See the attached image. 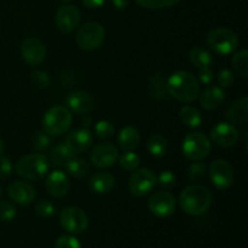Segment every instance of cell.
Returning <instances> with one entry per match:
<instances>
[{"label":"cell","instance_id":"cell-1","mask_svg":"<svg viewBox=\"0 0 248 248\" xmlns=\"http://www.w3.org/2000/svg\"><path fill=\"white\" fill-rule=\"evenodd\" d=\"M167 93L183 103L195 101L200 94V82L186 70H178L169 78L166 82Z\"/></svg>","mask_w":248,"mask_h":248},{"label":"cell","instance_id":"cell-2","mask_svg":"<svg viewBox=\"0 0 248 248\" xmlns=\"http://www.w3.org/2000/svg\"><path fill=\"white\" fill-rule=\"evenodd\" d=\"M181 208L189 216H201L210 210L212 194L207 186L195 184L186 186L179 196Z\"/></svg>","mask_w":248,"mask_h":248},{"label":"cell","instance_id":"cell-3","mask_svg":"<svg viewBox=\"0 0 248 248\" xmlns=\"http://www.w3.org/2000/svg\"><path fill=\"white\" fill-rule=\"evenodd\" d=\"M48 160L43 154H29L22 157L16 165V172L18 176L27 181H38L46 176L48 172Z\"/></svg>","mask_w":248,"mask_h":248},{"label":"cell","instance_id":"cell-4","mask_svg":"<svg viewBox=\"0 0 248 248\" xmlns=\"http://www.w3.org/2000/svg\"><path fill=\"white\" fill-rule=\"evenodd\" d=\"M72 114L64 106H55L48 109L43 118L44 132L51 136H61L69 130Z\"/></svg>","mask_w":248,"mask_h":248},{"label":"cell","instance_id":"cell-5","mask_svg":"<svg viewBox=\"0 0 248 248\" xmlns=\"http://www.w3.org/2000/svg\"><path fill=\"white\" fill-rule=\"evenodd\" d=\"M212 145L205 133L191 132L186 136L182 145L184 156L190 161H202L210 155Z\"/></svg>","mask_w":248,"mask_h":248},{"label":"cell","instance_id":"cell-6","mask_svg":"<svg viewBox=\"0 0 248 248\" xmlns=\"http://www.w3.org/2000/svg\"><path fill=\"white\" fill-rule=\"evenodd\" d=\"M207 45L216 53L230 55L234 52L239 45V38L232 31L228 28H216L207 35Z\"/></svg>","mask_w":248,"mask_h":248},{"label":"cell","instance_id":"cell-7","mask_svg":"<svg viewBox=\"0 0 248 248\" xmlns=\"http://www.w3.org/2000/svg\"><path fill=\"white\" fill-rule=\"evenodd\" d=\"M77 43L85 51L97 50L106 39L104 28L97 22H87L77 31Z\"/></svg>","mask_w":248,"mask_h":248},{"label":"cell","instance_id":"cell-8","mask_svg":"<svg viewBox=\"0 0 248 248\" xmlns=\"http://www.w3.org/2000/svg\"><path fill=\"white\" fill-rule=\"evenodd\" d=\"M60 223L65 232L73 235H79L86 232L89 227V217L81 208L68 206L61 212Z\"/></svg>","mask_w":248,"mask_h":248},{"label":"cell","instance_id":"cell-9","mask_svg":"<svg viewBox=\"0 0 248 248\" xmlns=\"http://www.w3.org/2000/svg\"><path fill=\"white\" fill-rule=\"evenodd\" d=\"M156 184V176L149 169H140L132 173L128 181V189L136 198L147 195Z\"/></svg>","mask_w":248,"mask_h":248},{"label":"cell","instance_id":"cell-10","mask_svg":"<svg viewBox=\"0 0 248 248\" xmlns=\"http://www.w3.org/2000/svg\"><path fill=\"white\" fill-rule=\"evenodd\" d=\"M176 206V199L169 191H156L148 201L150 212L159 218H167L173 215Z\"/></svg>","mask_w":248,"mask_h":248},{"label":"cell","instance_id":"cell-11","mask_svg":"<svg viewBox=\"0 0 248 248\" xmlns=\"http://www.w3.org/2000/svg\"><path fill=\"white\" fill-rule=\"evenodd\" d=\"M210 177L216 188L225 190L234 182V170L227 160H215L210 166Z\"/></svg>","mask_w":248,"mask_h":248},{"label":"cell","instance_id":"cell-12","mask_svg":"<svg viewBox=\"0 0 248 248\" xmlns=\"http://www.w3.org/2000/svg\"><path fill=\"white\" fill-rule=\"evenodd\" d=\"M21 55L24 62L31 67L41 64L46 58L45 44L38 38H27L21 44Z\"/></svg>","mask_w":248,"mask_h":248},{"label":"cell","instance_id":"cell-13","mask_svg":"<svg viewBox=\"0 0 248 248\" xmlns=\"http://www.w3.org/2000/svg\"><path fill=\"white\" fill-rule=\"evenodd\" d=\"M119 160V150L111 143H99L91 153V162L98 169H107L115 165Z\"/></svg>","mask_w":248,"mask_h":248},{"label":"cell","instance_id":"cell-14","mask_svg":"<svg viewBox=\"0 0 248 248\" xmlns=\"http://www.w3.org/2000/svg\"><path fill=\"white\" fill-rule=\"evenodd\" d=\"M240 138L239 130L234 125L220 123L211 131V140L220 148H230L237 143Z\"/></svg>","mask_w":248,"mask_h":248},{"label":"cell","instance_id":"cell-15","mask_svg":"<svg viewBox=\"0 0 248 248\" xmlns=\"http://www.w3.org/2000/svg\"><path fill=\"white\" fill-rule=\"evenodd\" d=\"M81 15L78 7L73 5H62L56 14V24L62 33H70L80 23Z\"/></svg>","mask_w":248,"mask_h":248},{"label":"cell","instance_id":"cell-16","mask_svg":"<svg viewBox=\"0 0 248 248\" xmlns=\"http://www.w3.org/2000/svg\"><path fill=\"white\" fill-rule=\"evenodd\" d=\"M46 191L56 199L64 198L70 188V182L67 174L61 170L51 172L45 181Z\"/></svg>","mask_w":248,"mask_h":248},{"label":"cell","instance_id":"cell-17","mask_svg":"<svg viewBox=\"0 0 248 248\" xmlns=\"http://www.w3.org/2000/svg\"><path fill=\"white\" fill-rule=\"evenodd\" d=\"M7 194L12 201L21 206L31 203L36 196L35 188L31 184L22 181L12 182L7 188Z\"/></svg>","mask_w":248,"mask_h":248},{"label":"cell","instance_id":"cell-18","mask_svg":"<svg viewBox=\"0 0 248 248\" xmlns=\"http://www.w3.org/2000/svg\"><path fill=\"white\" fill-rule=\"evenodd\" d=\"M93 143V137L87 128H79L65 137L64 144L72 150V153H82L86 152L91 148Z\"/></svg>","mask_w":248,"mask_h":248},{"label":"cell","instance_id":"cell-19","mask_svg":"<svg viewBox=\"0 0 248 248\" xmlns=\"http://www.w3.org/2000/svg\"><path fill=\"white\" fill-rule=\"evenodd\" d=\"M67 104L72 111L77 114H89L93 109L94 101L87 92L77 91L68 96Z\"/></svg>","mask_w":248,"mask_h":248},{"label":"cell","instance_id":"cell-20","mask_svg":"<svg viewBox=\"0 0 248 248\" xmlns=\"http://www.w3.org/2000/svg\"><path fill=\"white\" fill-rule=\"evenodd\" d=\"M224 91L218 86L210 87L200 94V104L206 110H216L224 103Z\"/></svg>","mask_w":248,"mask_h":248},{"label":"cell","instance_id":"cell-21","mask_svg":"<svg viewBox=\"0 0 248 248\" xmlns=\"http://www.w3.org/2000/svg\"><path fill=\"white\" fill-rule=\"evenodd\" d=\"M89 186L93 193L103 195V194H108L114 188L115 178L109 172H97L91 177Z\"/></svg>","mask_w":248,"mask_h":248},{"label":"cell","instance_id":"cell-22","mask_svg":"<svg viewBox=\"0 0 248 248\" xmlns=\"http://www.w3.org/2000/svg\"><path fill=\"white\" fill-rule=\"evenodd\" d=\"M227 118L236 125L245 126L248 124V98L239 99L230 106L227 111Z\"/></svg>","mask_w":248,"mask_h":248},{"label":"cell","instance_id":"cell-23","mask_svg":"<svg viewBox=\"0 0 248 248\" xmlns=\"http://www.w3.org/2000/svg\"><path fill=\"white\" fill-rule=\"evenodd\" d=\"M119 144H120L121 149H124L125 152H132L136 148L138 147L140 140V135L138 132L137 128L131 127V126H127V127L123 128L119 133Z\"/></svg>","mask_w":248,"mask_h":248},{"label":"cell","instance_id":"cell-24","mask_svg":"<svg viewBox=\"0 0 248 248\" xmlns=\"http://www.w3.org/2000/svg\"><path fill=\"white\" fill-rule=\"evenodd\" d=\"M148 91L152 98L155 101H165L167 97L166 82L161 73H154L149 77L148 81Z\"/></svg>","mask_w":248,"mask_h":248},{"label":"cell","instance_id":"cell-25","mask_svg":"<svg viewBox=\"0 0 248 248\" xmlns=\"http://www.w3.org/2000/svg\"><path fill=\"white\" fill-rule=\"evenodd\" d=\"M73 155H74V153H72V150L64 143H61V144L56 145L52 152H51L50 156L47 159L48 164L55 167H63L72 159Z\"/></svg>","mask_w":248,"mask_h":248},{"label":"cell","instance_id":"cell-26","mask_svg":"<svg viewBox=\"0 0 248 248\" xmlns=\"http://www.w3.org/2000/svg\"><path fill=\"white\" fill-rule=\"evenodd\" d=\"M189 61H190L194 67L200 69V68L210 67L213 62V58L210 51L200 47V46H196V47L191 48V51L189 52Z\"/></svg>","mask_w":248,"mask_h":248},{"label":"cell","instance_id":"cell-27","mask_svg":"<svg viewBox=\"0 0 248 248\" xmlns=\"http://www.w3.org/2000/svg\"><path fill=\"white\" fill-rule=\"evenodd\" d=\"M179 119L183 125L190 128L199 127L202 123V116H201L200 111L195 107L191 106H186L179 110Z\"/></svg>","mask_w":248,"mask_h":248},{"label":"cell","instance_id":"cell-28","mask_svg":"<svg viewBox=\"0 0 248 248\" xmlns=\"http://www.w3.org/2000/svg\"><path fill=\"white\" fill-rule=\"evenodd\" d=\"M64 167L75 178H85L91 171L89 162L82 157H72Z\"/></svg>","mask_w":248,"mask_h":248},{"label":"cell","instance_id":"cell-29","mask_svg":"<svg viewBox=\"0 0 248 248\" xmlns=\"http://www.w3.org/2000/svg\"><path fill=\"white\" fill-rule=\"evenodd\" d=\"M147 149L153 156L155 157H161L164 156L169 149V143H167L166 138L161 135H155L150 136L149 140L147 142Z\"/></svg>","mask_w":248,"mask_h":248},{"label":"cell","instance_id":"cell-30","mask_svg":"<svg viewBox=\"0 0 248 248\" xmlns=\"http://www.w3.org/2000/svg\"><path fill=\"white\" fill-rule=\"evenodd\" d=\"M232 68L235 72L242 78L248 77V52L247 50H242L237 52L232 57Z\"/></svg>","mask_w":248,"mask_h":248},{"label":"cell","instance_id":"cell-31","mask_svg":"<svg viewBox=\"0 0 248 248\" xmlns=\"http://www.w3.org/2000/svg\"><path fill=\"white\" fill-rule=\"evenodd\" d=\"M135 1L140 4V6L147 7V9L159 10L173 6V5L181 2L182 0H135Z\"/></svg>","mask_w":248,"mask_h":248},{"label":"cell","instance_id":"cell-32","mask_svg":"<svg viewBox=\"0 0 248 248\" xmlns=\"http://www.w3.org/2000/svg\"><path fill=\"white\" fill-rule=\"evenodd\" d=\"M207 174V166L203 162L195 161L188 170V178L191 182H201Z\"/></svg>","mask_w":248,"mask_h":248},{"label":"cell","instance_id":"cell-33","mask_svg":"<svg viewBox=\"0 0 248 248\" xmlns=\"http://www.w3.org/2000/svg\"><path fill=\"white\" fill-rule=\"evenodd\" d=\"M114 132H115V128L110 121L102 120L94 125V133L101 140H109V138L113 137Z\"/></svg>","mask_w":248,"mask_h":248},{"label":"cell","instance_id":"cell-34","mask_svg":"<svg viewBox=\"0 0 248 248\" xmlns=\"http://www.w3.org/2000/svg\"><path fill=\"white\" fill-rule=\"evenodd\" d=\"M121 169L125 171H135L140 166V156L132 152H126L123 156L119 157Z\"/></svg>","mask_w":248,"mask_h":248},{"label":"cell","instance_id":"cell-35","mask_svg":"<svg viewBox=\"0 0 248 248\" xmlns=\"http://www.w3.org/2000/svg\"><path fill=\"white\" fill-rule=\"evenodd\" d=\"M51 140L46 132H35L31 138V145L33 149L43 152L50 145Z\"/></svg>","mask_w":248,"mask_h":248},{"label":"cell","instance_id":"cell-36","mask_svg":"<svg viewBox=\"0 0 248 248\" xmlns=\"http://www.w3.org/2000/svg\"><path fill=\"white\" fill-rule=\"evenodd\" d=\"M34 211L40 218H51L56 213V207L51 201L40 200L36 202Z\"/></svg>","mask_w":248,"mask_h":248},{"label":"cell","instance_id":"cell-37","mask_svg":"<svg viewBox=\"0 0 248 248\" xmlns=\"http://www.w3.org/2000/svg\"><path fill=\"white\" fill-rule=\"evenodd\" d=\"M31 81L36 89L39 90H45L50 86L51 79L48 77L47 73L43 72V70H35L31 73Z\"/></svg>","mask_w":248,"mask_h":248},{"label":"cell","instance_id":"cell-38","mask_svg":"<svg viewBox=\"0 0 248 248\" xmlns=\"http://www.w3.org/2000/svg\"><path fill=\"white\" fill-rule=\"evenodd\" d=\"M16 208L9 201L0 200V219L4 222H10L16 217Z\"/></svg>","mask_w":248,"mask_h":248},{"label":"cell","instance_id":"cell-39","mask_svg":"<svg viewBox=\"0 0 248 248\" xmlns=\"http://www.w3.org/2000/svg\"><path fill=\"white\" fill-rule=\"evenodd\" d=\"M176 182L177 177L172 171H164L159 174V177H156V183H159L162 188H173Z\"/></svg>","mask_w":248,"mask_h":248},{"label":"cell","instance_id":"cell-40","mask_svg":"<svg viewBox=\"0 0 248 248\" xmlns=\"http://www.w3.org/2000/svg\"><path fill=\"white\" fill-rule=\"evenodd\" d=\"M55 248H81V244L77 237L72 235H63L57 239Z\"/></svg>","mask_w":248,"mask_h":248},{"label":"cell","instance_id":"cell-41","mask_svg":"<svg viewBox=\"0 0 248 248\" xmlns=\"http://www.w3.org/2000/svg\"><path fill=\"white\" fill-rule=\"evenodd\" d=\"M218 84H219L220 89H227L230 87L235 81L234 74H232V70L229 69H222L218 73Z\"/></svg>","mask_w":248,"mask_h":248},{"label":"cell","instance_id":"cell-42","mask_svg":"<svg viewBox=\"0 0 248 248\" xmlns=\"http://www.w3.org/2000/svg\"><path fill=\"white\" fill-rule=\"evenodd\" d=\"M12 162L7 156L0 157V179H6L11 176Z\"/></svg>","mask_w":248,"mask_h":248},{"label":"cell","instance_id":"cell-43","mask_svg":"<svg viewBox=\"0 0 248 248\" xmlns=\"http://www.w3.org/2000/svg\"><path fill=\"white\" fill-rule=\"evenodd\" d=\"M213 78H215V74L210 68H200L198 73V80L201 84L210 85L213 81Z\"/></svg>","mask_w":248,"mask_h":248},{"label":"cell","instance_id":"cell-44","mask_svg":"<svg viewBox=\"0 0 248 248\" xmlns=\"http://www.w3.org/2000/svg\"><path fill=\"white\" fill-rule=\"evenodd\" d=\"M82 2L89 9H98L102 5H104L106 0H82Z\"/></svg>","mask_w":248,"mask_h":248},{"label":"cell","instance_id":"cell-45","mask_svg":"<svg viewBox=\"0 0 248 248\" xmlns=\"http://www.w3.org/2000/svg\"><path fill=\"white\" fill-rule=\"evenodd\" d=\"M111 2L118 10L126 9V6L128 5V0H111Z\"/></svg>","mask_w":248,"mask_h":248},{"label":"cell","instance_id":"cell-46","mask_svg":"<svg viewBox=\"0 0 248 248\" xmlns=\"http://www.w3.org/2000/svg\"><path fill=\"white\" fill-rule=\"evenodd\" d=\"M2 152H4V142H2L1 138H0V155H1Z\"/></svg>","mask_w":248,"mask_h":248},{"label":"cell","instance_id":"cell-47","mask_svg":"<svg viewBox=\"0 0 248 248\" xmlns=\"http://www.w3.org/2000/svg\"><path fill=\"white\" fill-rule=\"evenodd\" d=\"M1 195H2V188L0 186V196H1Z\"/></svg>","mask_w":248,"mask_h":248},{"label":"cell","instance_id":"cell-48","mask_svg":"<svg viewBox=\"0 0 248 248\" xmlns=\"http://www.w3.org/2000/svg\"><path fill=\"white\" fill-rule=\"evenodd\" d=\"M62 1H70V0H62Z\"/></svg>","mask_w":248,"mask_h":248}]
</instances>
